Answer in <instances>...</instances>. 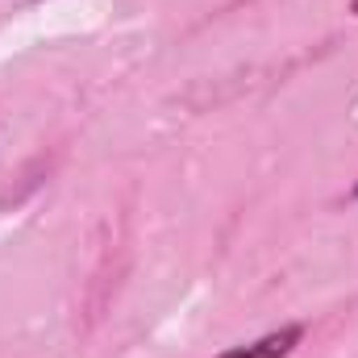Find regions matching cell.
<instances>
[{
	"mask_svg": "<svg viewBox=\"0 0 358 358\" xmlns=\"http://www.w3.org/2000/svg\"><path fill=\"white\" fill-rule=\"evenodd\" d=\"M350 200H358V183H355V187H350Z\"/></svg>",
	"mask_w": 358,
	"mask_h": 358,
	"instance_id": "cell-2",
	"label": "cell"
},
{
	"mask_svg": "<svg viewBox=\"0 0 358 358\" xmlns=\"http://www.w3.org/2000/svg\"><path fill=\"white\" fill-rule=\"evenodd\" d=\"M300 342H304V325H283V329H271V334L255 338V342L229 346L225 355H217V358H287Z\"/></svg>",
	"mask_w": 358,
	"mask_h": 358,
	"instance_id": "cell-1",
	"label": "cell"
},
{
	"mask_svg": "<svg viewBox=\"0 0 358 358\" xmlns=\"http://www.w3.org/2000/svg\"><path fill=\"white\" fill-rule=\"evenodd\" d=\"M350 13H355V17H358V0H350Z\"/></svg>",
	"mask_w": 358,
	"mask_h": 358,
	"instance_id": "cell-3",
	"label": "cell"
}]
</instances>
